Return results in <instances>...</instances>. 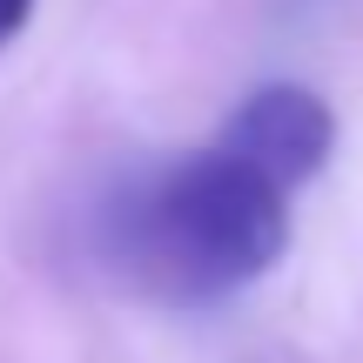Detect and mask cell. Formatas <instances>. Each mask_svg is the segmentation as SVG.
<instances>
[{"label": "cell", "instance_id": "2", "mask_svg": "<svg viewBox=\"0 0 363 363\" xmlns=\"http://www.w3.org/2000/svg\"><path fill=\"white\" fill-rule=\"evenodd\" d=\"M222 155H235L242 169H256L269 189L296 195L337 155V115L316 88L303 81H262L256 94L235 101V115L222 121Z\"/></svg>", "mask_w": 363, "mask_h": 363}, {"label": "cell", "instance_id": "3", "mask_svg": "<svg viewBox=\"0 0 363 363\" xmlns=\"http://www.w3.org/2000/svg\"><path fill=\"white\" fill-rule=\"evenodd\" d=\"M27 13H34V0H0V48L27 27Z\"/></svg>", "mask_w": 363, "mask_h": 363}, {"label": "cell", "instance_id": "1", "mask_svg": "<svg viewBox=\"0 0 363 363\" xmlns=\"http://www.w3.org/2000/svg\"><path fill=\"white\" fill-rule=\"evenodd\" d=\"M108 256L135 289L202 310L289 256V195L222 148L182 155L108 208Z\"/></svg>", "mask_w": 363, "mask_h": 363}]
</instances>
